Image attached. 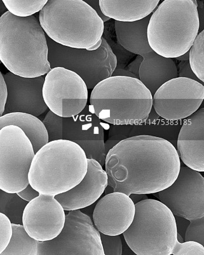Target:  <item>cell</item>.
Segmentation results:
<instances>
[{
  "mask_svg": "<svg viewBox=\"0 0 204 255\" xmlns=\"http://www.w3.org/2000/svg\"><path fill=\"white\" fill-rule=\"evenodd\" d=\"M7 98L3 115L23 113L38 117L48 110L43 97L45 77H24L9 72L3 76Z\"/></svg>",
  "mask_w": 204,
  "mask_h": 255,
  "instance_id": "9a60e30c",
  "label": "cell"
},
{
  "mask_svg": "<svg viewBox=\"0 0 204 255\" xmlns=\"http://www.w3.org/2000/svg\"><path fill=\"white\" fill-rule=\"evenodd\" d=\"M7 11L8 10L7 8H6L5 5H4L3 1L0 0V17H1L4 13L7 12Z\"/></svg>",
  "mask_w": 204,
  "mask_h": 255,
  "instance_id": "60d3db41",
  "label": "cell"
},
{
  "mask_svg": "<svg viewBox=\"0 0 204 255\" xmlns=\"http://www.w3.org/2000/svg\"><path fill=\"white\" fill-rule=\"evenodd\" d=\"M160 0H99L102 13L115 20L133 22L151 14Z\"/></svg>",
  "mask_w": 204,
  "mask_h": 255,
  "instance_id": "44dd1931",
  "label": "cell"
},
{
  "mask_svg": "<svg viewBox=\"0 0 204 255\" xmlns=\"http://www.w3.org/2000/svg\"><path fill=\"white\" fill-rule=\"evenodd\" d=\"M12 235V223L7 216L0 213V255L7 247Z\"/></svg>",
  "mask_w": 204,
  "mask_h": 255,
  "instance_id": "1f68e13d",
  "label": "cell"
},
{
  "mask_svg": "<svg viewBox=\"0 0 204 255\" xmlns=\"http://www.w3.org/2000/svg\"><path fill=\"white\" fill-rule=\"evenodd\" d=\"M9 12L19 17L39 12L49 0H2Z\"/></svg>",
  "mask_w": 204,
  "mask_h": 255,
  "instance_id": "484cf974",
  "label": "cell"
},
{
  "mask_svg": "<svg viewBox=\"0 0 204 255\" xmlns=\"http://www.w3.org/2000/svg\"><path fill=\"white\" fill-rule=\"evenodd\" d=\"M35 152L21 128L8 125L0 129V189L17 193L29 184L28 174Z\"/></svg>",
  "mask_w": 204,
  "mask_h": 255,
  "instance_id": "9c48e42d",
  "label": "cell"
},
{
  "mask_svg": "<svg viewBox=\"0 0 204 255\" xmlns=\"http://www.w3.org/2000/svg\"><path fill=\"white\" fill-rule=\"evenodd\" d=\"M104 255L100 232L80 209L69 211L64 227L52 240L38 243L37 255Z\"/></svg>",
  "mask_w": 204,
  "mask_h": 255,
  "instance_id": "30bf717a",
  "label": "cell"
},
{
  "mask_svg": "<svg viewBox=\"0 0 204 255\" xmlns=\"http://www.w3.org/2000/svg\"><path fill=\"white\" fill-rule=\"evenodd\" d=\"M129 197L132 199L135 204L137 203L138 202L141 201V200H144L145 199H148L146 194H131L129 195Z\"/></svg>",
  "mask_w": 204,
  "mask_h": 255,
  "instance_id": "ab89813d",
  "label": "cell"
},
{
  "mask_svg": "<svg viewBox=\"0 0 204 255\" xmlns=\"http://www.w3.org/2000/svg\"><path fill=\"white\" fill-rule=\"evenodd\" d=\"M12 235L1 255H37L38 241L27 233L22 225L12 224Z\"/></svg>",
  "mask_w": 204,
  "mask_h": 255,
  "instance_id": "cb8c5ba5",
  "label": "cell"
},
{
  "mask_svg": "<svg viewBox=\"0 0 204 255\" xmlns=\"http://www.w3.org/2000/svg\"><path fill=\"white\" fill-rule=\"evenodd\" d=\"M135 215V204L128 195L112 192L97 202L93 222L99 232L109 236L121 235L130 226Z\"/></svg>",
  "mask_w": 204,
  "mask_h": 255,
  "instance_id": "2e32d148",
  "label": "cell"
},
{
  "mask_svg": "<svg viewBox=\"0 0 204 255\" xmlns=\"http://www.w3.org/2000/svg\"><path fill=\"white\" fill-rule=\"evenodd\" d=\"M176 59L177 60L180 61L189 60V51L186 52L185 54H183V55L178 57V58H176Z\"/></svg>",
  "mask_w": 204,
  "mask_h": 255,
  "instance_id": "b9f144b4",
  "label": "cell"
},
{
  "mask_svg": "<svg viewBox=\"0 0 204 255\" xmlns=\"http://www.w3.org/2000/svg\"><path fill=\"white\" fill-rule=\"evenodd\" d=\"M46 38L51 68L63 67L75 72L84 81L88 90L112 76L116 69L117 56L103 36L100 47L94 51L65 46L47 35Z\"/></svg>",
  "mask_w": 204,
  "mask_h": 255,
  "instance_id": "ba28073f",
  "label": "cell"
},
{
  "mask_svg": "<svg viewBox=\"0 0 204 255\" xmlns=\"http://www.w3.org/2000/svg\"><path fill=\"white\" fill-rule=\"evenodd\" d=\"M82 1L85 2L88 5L91 6L92 8H94V10L96 11L97 13H98V15L100 16V17L102 20H103L104 22L108 21V20L110 19V18L106 17V15H104L103 13H102L100 6H99V0H82Z\"/></svg>",
  "mask_w": 204,
  "mask_h": 255,
  "instance_id": "74e56055",
  "label": "cell"
},
{
  "mask_svg": "<svg viewBox=\"0 0 204 255\" xmlns=\"http://www.w3.org/2000/svg\"><path fill=\"white\" fill-rule=\"evenodd\" d=\"M38 19L45 34L58 44L88 51L100 47L103 20L82 0H49Z\"/></svg>",
  "mask_w": 204,
  "mask_h": 255,
  "instance_id": "3957f363",
  "label": "cell"
},
{
  "mask_svg": "<svg viewBox=\"0 0 204 255\" xmlns=\"http://www.w3.org/2000/svg\"><path fill=\"white\" fill-rule=\"evenodd\" d=\"M63 118L49 111L42 121L48 134L49 142L63 139Z\"/></svg>",
  "mask_w": 204,
  "mask_h": 255,
  "instance_id": "83f0119b",
  "label": "cell"
},
{
  "mask_svg": "<svg viewBox=\"0 0 204 255\" xmlns=\"http://www.w3.org/2000/svg\"><path fill=\"white\" fill-rule=\"evenodd\" d=\"M18 195L27 202H30L40 195V193L34 189L30 184H29L23 190L17 193Z\"/></svg>",
  "mask_w": 204,
  "mask_h": 255,
  "instance_id": "e575fe53",
  "label": "cell"
},
{
  "mask_svg": "<svg viewBox=\"0 0 204 255\" xmlns=\"http://www.w3.org/2000/svg\"><path fill=\"white\" fill-rule=\"evenodd\" d=\"M204 100V85L196 80L178 77L162 84L153 97L154 110L169 122L189 117Z\"/></svg>",
  "mask_w": 204,
  "mask_h": 255,
  "instance_id": "7c38bea8",
  "label": "cell"
},
{
  "mask_svg": "<svg viewBox=\"0 0 204 255\" xmlns=\"http://www.w3.org/2000/svg\"><path fill=\"white\" fill-rule=\"evenodd\" d=\"M8 125H15L24 131L32 143L35 153L49 142L44 124L35 116L23 113H8L0 116V129Z\"/></svg>",
  "mask_w": 204,
  "mask_h": 255,
  "instance_id": "603a6c76",
  "label": "cell"
},
{
  "mask_svg": "<svg viewBox=\"0 0 204 255\" xmlns=\"http://www.w3.org/2000/svg\"><path fill=\"white\" fill-rule=\"evenodd\" d=\"M0 190H1V189H0Z\"/></svg>",
  "mask_w": 204,
  "mask_h": 255,
  "instance_id": "ee69618b",
  "label": "cell"
},
{
  "mask_svg": "<svg viewBox=\"0 0 204 255\" xmlns=\"http://www.w3.org/2000/svg\"><path fill=\"white\" fill-rule=\"evenodd\" d=\"M87 171L80 183L71 190L54 196L65 211L85 208L101 197L108 186V175L100 163L87 159Z\"/></svg>",
  "mask_w": 204,
  "mask_h": 255,
  "instance_id": "e0dca14e",
  "label": "cell"
},
{
  "mask_svg": "<svg viewBox=\"0 0 204 255\" xmlns=\"http://www.w3.org/2000/svg\"><path fill=\"white\" fill-rule=\"evenodd\" d=\"M122 234L138 255H172L178 241L174 215L165 205L153 199L135 204L133 222Z\"/></svg>",
  "mask_w": 204,
  "mask_h": 255,
  "instance_id": "52a82bcc",
  "label": "cell"
},
{
  "mask_svg": "<svg viewBox=\"0 0 204 255\" xmlns=\"http://www.w3.org/2000/svg\"><path fill=\"white\" fill-rule=\"evenodd\" d=\"M178 77L196 80V81L204 84L203 82L197 78L194 72L192 71V68L190 67L189 60L181 61L179 64Z\"/></svg>",
  "mask_w": 204,
  "mask_h": 255,
  "instance_id": "d6a6232c",
  "label": "cell"
},
{
  "mask_svg": "<svg viewBox=\"0 0 204 255\" xmlns=\"http://www.w3.org/2000/svg\"><path fill=\"white\" fill-rule=\"evenodd\" d=\"M28 204L17 193L0 190V213L7 216L12 224L22 225V216Z\"/></svg>",
  "mask_w": 204,
  "mask_h": 255,
  "instance_id": "d4e9b609",
  "label": "cell"
},
{
  "mask_svg": "<svg viewBox=\"0 0 204 255\" xmlns=\"http://www.w3.org/2000/svg\"><path fill=\"white\" fill-rule=\"evenodd\" d=\"M1 61H0V65H1Z\"/></svg>",
  "mask_w": 204,
  "mask_h": 255,
  "instance_id": "7bdbcfd3",
  "label": "cell"
},
{
  "mask_svg": "<svg viewBox=\"0 0 204 255\" xmlns=\"http://www.w3.org/2000/svg\"><path fill=\"white\" fill-rule=\"evenodd\" d=\"M128 76V77H135L136 78L135 76H134L133 74H131V73L128 71V70H118V71L116 69L115 70V71L113 72L112 76Z\"/></svg>",
  "mask_w": 204,
  "mask_h": 255,
  "instance_id": "f35d334b",
  "label": "cell"
},
{
  "mask_svg": "<svg viewBox=\"0 0 204 255\" xmlns=\"http://www.w3.org/2000/svg\"><path fill=\"white\" fill-rule=\"evenodd\" d=\"M7 98V88L4 77L0 72V116H3Z\"/></svg>",
  "mask_w": 204,
  "mask_h": 255,
  "instance_id": "836d02e7",
  "label": "cell"
},
{
  "mask_svg": "<svg viewBox=\"0 0 204 255\" xmlns=\"http://www.w3.org/2000/svg\"><path fill=\"white\" fill-rule=\"evenodd\" d=\"M174 255H204V247L201 244L195 241H185L181 243L176 241L172 251Z\"/></svg>",
  "mask_w": 204,
  "mask_h": 255,
  "instance_id": "4dcf8cb0",
  "label": "cell"
},
{
  "mask_svg": "<svg viewBox=\"0 0 204 255\" xmlns=\"http://www.w3.org/2000/svg\"><path fill=\"white\" fill-rule=\"evenodd\" d=\"M90 106L99 119L113 125H137L148 119L153 96L139 79L115 76L92 89Z\"/></svg>",
  "mask_w": 204,
  "mask_h": 255,
  "instance_id": "277c9868",
  "label": "cell"
},
{
  "mask_svg": "<svg viewBox=\"0 0 204 255\" xmlns=\"http://www.w3.org/2000/svg\"><path fill=\"white\" fill-rule=\"evenodd\" d=\"M48 45L35 15L7 12L0 17V61L9 72L24 77L44 76L51 70Z\"/></svg>",
  "mask_w": 204,
  "mask_h": 255,
  "instance_id": "7a4b0ae2",
  "label": "cell"
},
{
  "mask_svg": "<svg viewBox=\"0 0 204 255\" xmlns=\"http://www.w3.org/2000/svg\"><path fill=\"white\" fill-rule=\"evenodd\" d=\"M189 63L197 78L204 83V31L197 35L189 50Z\"/></svg>",
  "mask_w": 204,
  "mask_h": 255,
  "instance_id": "4316f807",
  "label": "cell"
},
{
  "mask_svg": "<svg viewBox=\"0 0 204 255\" xmlns=\"http://www.w3.org/2000/svg\"><path fill=\"white\" fill-rule=\"evenodd\" d=\"M139 79L152 96L162 84L178 77V70L172 58H165L152 51L142 54Z\"/></svg>",
  "mask_w": 204,
  "mask_h": 255,
  "instance_id": "ffe728a7",
  "label": "cell"
},
{
  "mask_svg": "<svg viewBox=\"0 0 204 255\" xmlns=\"http://www.w3.org/2000/svg\"><path fill=\"white\" fill-rule=\"evenodd\" d=\"M189 221L185 232V241H195L204 246V216Z\"/></svg>",
  "mask_w": 204,
  "mask_h": 255,
  "instance_id": "f1b7e54d",
  "label": "cell"
},
{
  "mask_svg": "<svg viewBox=\"0 0 204 255\" xmlns=\"http://www.w3.org/2000/svg\"><path fill=\"white\" fill-rule=\"evenodd\" d=\"M174 216L188 220L204 216V178L200 173L187 165L169 187L153 193Z\"/></svg>",
  "mask_w": 204,
  "mask_h": 255,
  "instance_id": "4fadbf2b",
  "label": "cell"
},
{
  "mask_svg": "<svg viewBox=\"0 0 204 255\" xmlns=\"http://www.w3.org/2000/svg\"><path fill=\"white\" fill-rule=\"evenodd\" d=\"M88 88L75 72L55 67L47 73L43 86V97L50 111L62 118L80 113L88 102Z\"/></svg>",
  "mask_w": 204,
  "mask_h": 255,
  "instance_id": "8fae6325",
  "label": "cell"
},
{
  "mask_svg": "<svg viewBox=\"0 0 204 255\" xmlns=\"http://www.w3.org/2000/svg\"><path fill=\"white\" fill-rule=\"evenodd\" d=\"M99 119L87 105L80 113L63 118V139L72 141L82 148L97 140H104V129L110 126Z\"/></svg>",
  "mask_w": 204,
  "mask_h": 255,
  "instance_id": "d6986e66",
  "label": "cell"
},
{
  "mask_svg": "<svg viewBox=\"0 0 204 255\" xmlns=\"http://www.w3.org/2000/svg\"><path fill=\"white\" fill-rule=\"evenodd\" d=\"M199 29L197 0H163L149 19V45L160 56L176 58L189 51Z\"/></svg>",
  "mask_w": 204,
  "mask_h": 255,
  "instance_id": "8992f818",
  "label": "cell"
},
{
  "mask_svg": "<svg viewBox=\"0 0 204 255\" xmlns=\"http://www.w3.org/2000/svg\"><path fill=\"white\" fill-rule=\"evenodd\" d=\"M143 58L141 56L138 55L136 60L131 63L128 67L126 68V70L133 74L136 78L139 79V70Z\"/></svg>",
  "mask_w": 204,
  "mask_h": 255,
  "instance_id": "8d00e7d4",
  "label": "cell"
},
{
  "mask_svg": "<svg viewBox=\"0 0 204 255\" xmlns=\"http://www.w3.org/2000/svg\"><path fill=\"white\" fill-rule=\"evenodd\" d=\"M151 15L133 22L115 20L117 40L127 51L140 56L152 51L149 46L147 35Z\"/></svg>",
  "mask_w": 204,
  "mask_h": 255,
  "instance_id": "7402d4cb",
  "label": "cell"
},
{
  "mask_svg": "<svg viewBox=\"0 0 204 255\" xmlns=\"http://www.w3.org/2000/svg\"><path fill=\"white\" fill-rule=\"evenodd\" d=\"M174 217H175L178 234L184 238L186 230L187 229L188 225H189L190 221L180 216H174Z\"/></svg>",
  "mask_w": 204,
  "mask_h": 255,
  "instance_id": "d590c367",
  "label": "cell"
},
{
  "mask_svg": "<svg viewBox=\"0 0 204 255\" xmlns=\"http://www.w3.org/2000/svg\"><path fill=\"white\" fill-rule=\"evenodd\" d=\"M66 214L54 196L41 194L25 207L22 225L31 238L39 242L52 240L64 227Z\"/></svg>",
  "mask_w": 204,
  "mask_h": 255,
  "instance_id": "5bb4252c",
  "label": "cell"
},
{
  "mask_svg": "<svg viewBox=\"0 0 204 255\" xmlns=\"http://www.w3.org/2000/svg\"><path fill=\"white\" fill-rule=\"evenodd\" d=\"M102 247L104 255H122L123 252L120 235L109 236L100 232Z\"/></svg>",
  "mask_w": 204,
  "mask_h": 255,
  "instance_id": "f546056e",
  "label": "cell"
},
{
  "mask_svg": "<svg viewBox=\"0 0 204 255\" xmlns=\"http://www.w3.org/2000/svg\"><path fill=\"white\" fill-rule=\"evenodd\" d=\"M176 148L185 165L204 171V108L186 118L179 132Z\"/></svg>",
  "mask_w": 204,
  "mask_h": 255,
  "instance_id": "ac0fdd59",
  "label": "cell"
},
{
  "mask_svg": "<svg viewBox=\"0 0 204 255\" xmlns=\"http://www.w3.org/2000/svg\"><path fill=\"white\" fill-rule=\"evenodd\" d=\"M181 159L172 143L158 136L140 135L120 140L106 154L105 171L113 192L153 194L171 185Z\"/></svg>",
  "mask_w": 204,
  "mask_h": 255,
  "instance_id": "6da1fadb",
  "label": "cell"
},
{
  "mask_svg": "<svg viewBox=\"0 0 204 255\" xmlns=\"http://www.w3.org/2000/svg\"><path fill=\"white\" fill-rule=\"evenodd\" d=\"M87 167V156L80 145L68 140L51 141L36 152L29 183L41 194L56 196L80 183Z\"/></svg>",
  "mask_w": 204,
  "mask_h": 255,
  "instance_id": "5b68a950",
  "label": "cell"
}]
</instances>
